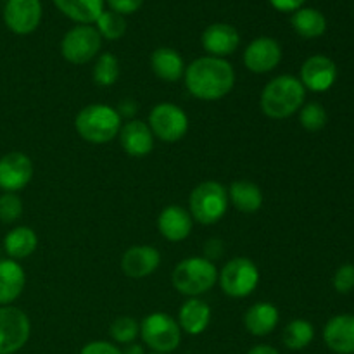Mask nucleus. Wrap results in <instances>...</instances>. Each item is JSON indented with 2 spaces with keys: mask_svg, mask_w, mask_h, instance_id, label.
Returning <instances> with one entry per match:
<instances>
[{
  "mask_svg": "<svg viewBox=\"0 0 354 354\" xmlns=\"http://www.w3.org/2000/svg\"><path fill=\"white\" fill-rule=\"evenodd\" d=\"M185 86L199 100H220L232 92L235 85V71L228 61L221 57H199L185 68Z\"/></svg>",
  "mask_w": 354,
  "mask_h": 354,
  "instance_id": "f257e3e1",
  "label": "nucleus"
},
{
  "mask_svg": "<svg viewBox=\"0 0 354 354\" xmlns=\"http://www.w3.org/2000/svg\"><path fill=\"white\" fill-rule=\"evenodd\" d=\"M306 88L299 78L280 75L263 88L261 109L272 120H286L303 107Z\"/></svg>",
  "mask_w": 354,
  "mask_h": 354,
  "instance_id": "f03ea898",
  "label": "nucleus"
},
{
  "mask_svg": "<svg viewBox=\"0 0 354 354\" xmlns=\"http://www.w3.org/2000/svg\"><path fill=\"white\" fill-rule=\"evenodd\" d=\"M75 128L83 140L90 144H106L120 135V111L106 104H90L76 114Z\"/></svg>",
  "mask_w": 354,
  "mask_h": 354,
  "instance_id": "7ed1b4c3",
  "label": "nucleus"
},
{
  "mask_svg": "<svg viewBox=\"0 0 354 354\" xmlns=\"http://www.w3.org/2000/svg\"><path fill=\"white\" fill-rule=\"evenodd\" d=\"M171 282L180 294L197 297L213 289L214 283L218 282V270L209 259L194 256L183 259L175 266Z\"/></svg>",
  "mask_w": 354,
  "mask_h": 354,
  "instance_id": "20e7f679",
  "label": "nucleus"
},
{
  "mask_svg": "<svg viewBox=\"0 0 354 354\" xmlns=\"http://www.w3.org/2000/svg\"><path fill=\"white\" fill-rule=\"evenodd\" d=\"M228 189L218 182H203L189 197L190 216L203 225H214L228 209Z\"/></svg>",
  "mask_w": 354,
  "mask_h": 354,
  "instance_id": "39448f33",
  "label": "nucleus"
},
{
  "mask_svg": "<svg viewBox=\"0 0 354 354\" xmlns=\"http://www.w3.org/2000/svg\"><path fill=\"white\" fill-rule=\"evenodd\" d=\"M140 335L144 344L154 353H173L182 341V328L178 322L168 313H152L140 324Z\"/></svg>",
  "mask_w": 354,
  "mask_h": 354,
  "instance_id": "423d86ee",
  "label": "nucleus"
},
{
  "mask_svg": "<svg viewBox=\"0 0 354 354\" xmlns=\"http://www.w3.org/2000/svg\"><path fill=\"white\" fill-rule=\"evenodd\" d=\"M259 283V270L249 258H234L220 272V286L227 296L241 299L251 296Z\"/></svg>",
  "mask_w": 354,
  "mask_h": 354,
  "instance_id": "0eeeda50",
  "label": "nucleus"
},
{
  "mask_svg": "<svg viewBox=\"0 0 354 354\" xmlns=\"http://www.w3.org/2000/svg\"><path fill=\"white\" fill-rule=\"evenodd\" d=\"M149 128L152 135L162 142H178L189 131V118L185 111L171 102H161L149 114Z\"/></svg>",
  "mask_w": 354,
  "mask_h": 354,
  "instance_id": "6e6552de",
  "label": "nucleus"
},
{
  "mask_svg": "<svg viewBox=\"0 0 354 354\" xmlns=\"http://www.w3.org/2000/svg\"><path fill=\"white\" fill-rule=\"evenodd\" d=\"M102 47V37L97 28L90 24H80L69 30L61 41V54L73 64H85L99 54Z\"/></svg>",
  "mask_w": 354,
  "mask_h": 354,
  "instance_id": "1a4fd4ad",
  "label": "nucleus"
},
{
  "mask_svg": "<svg viewBox=\"0 0 354 354\" xmlns=\"http://www.w3.org/2000/svg\"><path fill=\"white\" fill-rule=\"evenodd\" d=\"M31 334L30 318L14 306H0V354H14L24 348Z\"/></svg>",
  "mask_w": 354,
  "mask_h": 354,
  "instance_id": "9d476101",
  "label": "nucleus"
},
{
  "mask_svg": "<svg viewBox=\"0 0 354 354\" xmlns=\"http://www.w3.org/2000/svg\"><path fill=\"white\" fill-rule=\"evenodd\" d=\"M3 21L16 35L33 33L41 21L40 0H7L3 7Z\"/></svg>",
  "mask_w": 354,
  "mask_h": 354,
  "instance_id": "9b49d317",
  "label": "nucleus"
},
{
  "mask_svg": "<svg viewBox=\"0 0 354 354\" xmlns=\"http://www.w3.org/2000/svg\"><path fill=\"white\" fill-rule=\"evenodd\" d=\"M33 178V162L23 152H9L0 158V189L14 192L24 189Z\"/></svg>",
  "mask_w": 354,
  "mask_h": 354,
  "instance_id": "f8f14e48",
  "label": "nucleus"
},
{
  "mask_svg": "<svg viewBox=\"0 0 354 354\" xmlns=\"http://www.w3.org/2000/svg\"><path fill=\"white\" fill-rule=\"evenodd\" d=\"M282 61V47L275 38L259 37L248 45L244 52V64L249 71L265 75L273 71Z\"/></svg>",
  "mask_w": 354,
  "mask_h": 354,
  "instance_id": "ddd939ff",
  "label": "nucleus"
},
{
  "mask_svg": "<svg viewBox=\"0 0 354 354\" xmlns=\"http://www.w3.org/2000/svg\"><path fill=\"white\" fill-rule=\"evenodd\" d=\"M337 80V66L327 55H311L301 68V78L304 88L313 92H325Z\"/></svg>",
  "mask_w": 354,
  "mask_h": 354,
  "instance_id": "4468645a",
  "label": "nucleus"
},
{
  "mask_svg": "<svg viewBox=\"0 0 354 354\" xmlns=\"http://www.w3.org/2000/svg\"><path fill=\"white\" fill-rule=\"evenodd\" d=\"M161 254L152 245H133L121 258V270L130 279H145L158 270Z\"/></svg>",
  "mask_w": 354,
  "mask_h": 354,
  "instance_id": "2eb2a0df",
  "label": "nucleus"
},
{
  "mask_svg": "<svg viewBox=\"0 0 354 354\" xmlns=\"http://www.w3.org/2000/svg\"><path fill=\"white\" fill-rule=\"evenodd\" d=\"M120 144L123 151L131 158H144L151 154L154 147V135L147 123L140 120L128 121L120 130Z\"/></svg>",
  "mask_w": 354,
  "mask_h": 354,
  "instance_id": "dca6fc26",
  "label": "nucleus"
},
{
  "mask_svg": "<svg viewBox=\"0 0 354 354\" xmlns=\"http://www.w3.org/2000/svg\"><path fill=\"white\" fill-rule=\"evenodd\" d=\"M194 220L189 211L176 204H169L159 213L158 228L159 234L169 242H182L192 232Z\"/></svg>",
  "mask_w": 354,
  "mask_h": 354,
  "instance_id": "f3484780",
  "label": "nucleus"
},
{
  "mask_svg": "<svg viewBox=\"0 0 354 354\" xmlns=\"http://www.w3.org/2000/svg\"><path fill=\"white\" fill-rule=\"evenodd\" d=\"M324 341L337 354H354V315H337L324 328Z\"/></svg>",
  "mask_w": 354,
  "mask_h": 354,
  "instance_id": "a211bd4d",
  "label": "nucleus"
},
{
  "mask_svg": "<svg viewBox=\"0 0 354 354\" xmlns=\"http://www.w3.org/2000/svg\"><path fill=\"white\" fill-rule=\"evenodd\" d=\"M239 44H241V37L232 24H211L203 33V47L209 54H213V57L223 59L225 55H230L232 52L237 50Z\"/></svg>",
  "mask_w": 354,
  "mask_h": 354,
  "instance_id": "6ab92c4d",
  "label": "nucleus"
},
{
  "mask_svg": "<svg viewBox=\"0 0 354 354\" xmlns=\"http://www.w3.org/2000/svg\"><path fill=\"white\" fill-rule=\"evenodd\" d=\"M26 283L23 266L14 259H0V306H9L21 296Z\"/></svg>",
  "mask_w": 354,
  "mask_h": 354,
  "instance_id": "aec40b11",
  "label": "nucleus"
},
{
  "mask_svg": "<svg viewBox=\"0 0 354 354\" xmlns=\"http://www.w3.org/2000/svg\"><path fill=\"white\" fill-rule=\"evenodd\" d=\"M211 322V308L203 299L190 297L182 304L178 313V325L189 335H199Z\"/></svg>",
  "mask_w": 354,
  "mask_h": 354,
  "instance_id": "412c9836",
  "label": "nucleus"
},
{
  "mask_svg": "<svg viewBox=\"0 0 354 354\" xmlns=\"http://www.w3.org/2000/svg\"><path fill=\"white\" fill-rule=\"evenodd\" d=\"M280 320L279 310L270 303H256L245 311L244 325L249 334L256 337H265L272 334Z\"/></svg>",
  "mask_w": 354,
  "mask_h": 354,
  "instance_id": "4be33fe9",
  "label": "nucleus"
},
{
  "mask_svg": "<svg viewBox=\"0 0 354 354\" xmlns=\"http://www.w3.org/2000/svg\"><path fill=\"white\" fill-rule=\"evenodd\" d=\"M151 66L154 75L162 82H178L185 75V62L175 48H156L151 55Z\"/></svg>",
  "mask_w": 354,
  "mask_h": 354,
  "instance_id": "5701e85b",
  "label": "nucleus"
},
{
  "mask_svg": "<svg viewBox=\"0 0 354 354\" xmlns=\"http://www.w3.org/2000/svg\"><path fill=\"white\" fill-rule=\"evenodd\" d=\"M228 199L241 213H256L263 206V192L254 182L237 180L228 189Z\"/></svg>",
  "mask_w": 354,
  "mask_h": 354,
  "instance_id": "b1692460",
  "label": "nucleus"
},
{
  "mask_svg": "<svg viewBox=\"0 0 354 354\" xmlns=\"http://www.w3.org/2000/svg\"><path fill=\"white\" fill-rule=\"evenodd\" d=\"M106 0H54L57 9L80 24L95 23L104 12Z\"/></svg>",
  "mask_w": 354,
  "mask_h": 354,
  "instance_id": "393cba45",
  "label": "nucleus"
},
{
  "mask_svg": "<svg viewBox=\"0 0 354 354\" xmlns=\"http://www.w3.org/2000/svg\"><path fill=\"white\" fill-rule=\"evenodd\" d=\"M38 245V237L30 227H16L3 239V251L10 259H24L35 252Z\"/></svg>",
  "mask_w": 354,
  "mask_h": 354,
  "instance_id": "a878e982",
  "label": "nucleus"
},
{
  "mask_svg": "<svg viewBox=\"0 0 354 354\" xmlns=\"http://www.w3.org/2000/svg\"><path fill=\"white\" fill-rule=\"evenodd\" d=\"M292 28L303 38H318L327 30V19L317 9H297L292 16Z\"/></svg>",
  "mask_w": 354,
  "mask_h": 354,
  "instance_id": "bb28decb",
  "label": "nucleus"
},
{
  "mask_svg": "<svg viewBox=\"0 0 354 354\" xmlns=\"http://www.w3.org/2000/svg\"><path fill=\"white\" fill-rule=\"evenodd\" d=\"M315 339V328L308 320H292L286 327L282 334V341L286 348L292 351H301L308 348Z\"/></svg>",
  "mask_w": 354,
  "mask_h": 354,
  "instance_id": "cd10ccee",
  "label": "nucleus"
},
{
  "mask_svg": "<svg viewBox=\"0 0 354 354\" xmlns=\"http://www.w3.org/2000/svg\"><path fill=\"white\" fill-rule=\"evenodd\" d=\"M120 78V61L114 54L106 52L100 55L93 68V80L100 86H111Z\"/></svg>",
  "mask_w": 354,
  "mask_h": 354,
  "instance_id": "c85d7f7f",
  "label": "nucleus"
},
{
  "mask_svg": "<svg viewBox=\"0 0 354 354\" xmlns=\"http://www.w3.org/2000/svg\"><path fill=\"white\" fill-rule=\"evenodd\" d=\"M97 31L100 37L107 38V40H120L127 31V21L121 14L114 12V10H104L95 21Z\"/></svg>",
  "mask_w": 354,
  "mask_h": 354,
  "instance_id": "c756f323",
  "label": "nucleus"
},
{
  "mask_svg": "<svg viewBox=\"0 0 354 354\" xmlns=\"http://www.w3.org/2000/svg\"><path fill=\"white\" fill-rule=\"evenodd\" d=\"M109 334L118 344H131L140 334V324L131 317H118L111 324Z\"/></svg>",
  "mask_w": 354,
  "mask_h": 354,
  "instance_id": "7c9ffc66",
  "label": "nucleus"
},
{
  "mask_svg": "<svg viewBox=\"0 0 354 354\" xmlns=\"http://www.w3.org/2000/svg\"><path fill=\"white\" fill-rule=\"evenodd\" d=\"M299 121L304 130L318 131L327 124V111H325L322 104L310 102L304 107H301Z\"/></svg>",
  "mask_w": 354,
  "mask_h": 354,
  "instance_id": "2f4dec72",
  "label": "nucleus"
},
{
  "mask_svg": "<svg viewBox=\"0 0 354 354\" xmlns=\"http://www.w3.org/2000/svg\"><path fill=\"white\" fill-rule=\"evenodd\" d=\"M23 214V201L17 194L3 192L0 196V221L2 223H14Z\"/></svg>",
  "mask_w": 354,
  "mask_h": 354,
  "instance_id": "473e14b6",
  "label": "nucleus"
},
{
  "mask_svg": "<svg viewBox=\"0 0 354 354\" xmlns=\"http://www.w3.org/2000/svg\"><path fill=\"white\" fill-rule=\"evenodd\" d=\"M334 287L339 294H348L354 289V265H342L334 275Z\"/></svg>",
  "mask_w": 354,
  "mask_h": 354,
  "instance_id": "72a5a7b5",
  "label": "nucleus"
},
{
  "mask_svg": "<svg viewBox=\"0 0 354 354\" xmlns=\"http://www.w3.org/2000/svg\"><path fill=\"white\" fill-rule=\"evenodd\" d=\"M80 354H121V349L106 341H93L88 342Z\"/></svg>",
  "mask_w": 354,
  "mask_h": 354,
  "instance_id": "f704fd0d",
  "label": "nucleus"
},
{
  "mask_svg": "<svg viewBox=\"0 0 354 354\" xmlns=\"http://www.w3.org/2000/svg\"><path fill=\"white\" fill-rule=\"evenodd\" d=\"M107 3H109L111 10L124 16V14H131L140 9L144 0H107Z\"/></svg>",
  "mask_w": 354,
  "mask_h": 354,
  "instance_id": "c9c22d12",
  "label": "nucleus"
},
{
  "mask_svg": "<svg viewBox=\"0 0 354 354\" xmlns=\"http://www.w3.org/2000/svg\"><path fill=\"white\" fill-rule=\"evenodd\" d=\"M304 2L306 0H270V3L280 12H292V10L301 9Z\"/></svg>",
  "mask_w": 354,
  "mask_h": 354,
  "instance_id": "e433bc0d",
  "label": "nucleus"
},
{
  "mask_svg": "<svg viewBox=\"0 0 354 354\" xmlns=\"http://www.w3.org/2000/svg\"><path fill=\"white\" fill-rule=\"evenodd\" d=\"M248 354H280V353L277 351L275 348H272V346H256V348H252Z\"/></svg>",
  "mask_w": 354,
  "mask_h": 354,
  "instance_id": "4c0bfd02",
  "label": "nucleus"
},
{
  "mask_svg": "<svg viewBox=\"0 0 354 354\" xmlns=\"http://www.w3.org/2000/svg\"><path fill=\"white\" fill-rule=\"evenodd\" d=\"M121 354H145V351L140 344H135V342H131V344H127V348L121 351Z\"/></svg>",
  "mask_w": 354,
  "mask_h": 354,
  "instance_id": "58836bf2",
  "label": "nucleus"
},
{
  "mask_svg": "<svg viewBox=\"0 0 354 354\" xmlns=\"http://www.w3.org/2000/svg\"><path fill=\"white\" fill-rule=\"evenodd\" d=\"M0 256H2V245H0ZM0 259H2V258H0Z\"/></svg>",
  "mask_w": 354,
  "mask_h": 354,
  "instance_id": "ea45409f",
  "label": "nucleus"
},
{
  "mask_svg": "<svg viewBox=\"0 0 354 354\" xmlns=\"http://www.w3.org/2000/svg\"><path fill=\"white\" fill-rule=\"evenodd\" d=\"M151 354H161V353H151Z\"/></svg>",
  "mask_w": 354,
  "mask_h": 354,
  "instance_id": "a19ab883",
  "label": "nucleus"
}]
</instances>
